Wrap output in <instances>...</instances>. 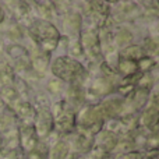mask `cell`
Returning <instances> with one entry per match:
<instances>
[{"mask_svg":"<svg viewBox=\"0 0 159 159\" xmlns=\"http://www.w3.org/2000/svg\"><path fill=\"white\" fill-rule=\"evenodd\" d=\"M3 18H4V13H3L2 7H0V22H2V21H3Z\"/></svg>","mask_w":159,"mask_h":159,"instance_id":"6da1fadb","label":"cell"}]
</instances>
